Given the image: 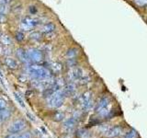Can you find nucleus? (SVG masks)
<instances>
[{"mask_svg":"<svg viewBox=\"0 0 147 138\" xmlns=\"http://www.w3.org/2000/svg\"><path fill=\"white\" fill-rule=\"evenodd\" d=\"M28 72L30 75L36 78V79H44V78H50L51 77V73L47 68H45L39 64H31L28 68Z\"/></svg>","mask_w":147,"mask_h":138,"instance_id":"1","label":"nucleus"},{"mask_svg":"<svg viewBox=\"0 0 147 138\" xmlns=\"http://www.w3.org/2000/svg\"><path fill=\"white\" fill-rule=\"evenodd\" d=\"M96 112L101 117H107L111 112V102L108 97H103L96 106Z\"/></svg>","mask_w":147,"mask_h":138,"instance_id":"2","label":"nucleus"},{"mask_svg":"<svg viewBox=\"0 0 147 138\" xmlns=\"http://www.w3.org/2000/svg\"><path fill=\"white\" fill-rule=\"evenodd\" d=\"M65 93L63 89L55 90L53 95L49 98V106L52 108H59L63 105L64 99H65Z\"/></svg>","mask_w":147,"mask_h":138,"instance_id":"3","label":"nucleus"},{"mask_svg":"<svg viewBox=\"0 0 147 138\" xmlns=\"http://www.w3.org/2000/svg\"><path fill=\"white\" fill-rule=\"evenodd\" d=\"M28 56H29L30 62L38 64L43 60V53L38 49H30L28 51Z\"/></svg>","mask_w":147,"mask_h":138,"instance_id":"4","label":"nucleus"},{"mask_svg":"<svg viewBox=\"0 0 147 138\" xmlns=\"http://www.w3.org/2000/svg\"><path fill=\"white\" fill-rule=\"evenodd\" d=\"M91 92L90 91H86L80 97V104H81V107L84 110H87L91 108V105H92V96H91Z\"/></svg>","mask_w":147,"mask_h":138,"instance_id":"5","label":"nucleus"},{"mask_svg":"<svg viewBox=\"0 0 147 138\" xmlns=\"http://www.w3.org/2000/svg\"><path fill=\"white\" fill-rule=\"evenodd\" d=\"M40 24V21L38 20H36V18H30V17H26L22 20V22H21V27L23 29H25L26 30H29L32 28L36 27L37 25Z\"/></svg>","mask_w":147,"mask_h":138,"instance_id":"6","label":"nucleus"},{"mask_svg":"<svg viewBox=\"0 0 147 138\" xmlns=\"http://www.w3.org/2000/svg\"><path fill=\"white\" fill-rule=\"evenodd\" d=\"M68 76L71 81H78L84 76V73L80 67H74L69 72Z\"/></svg>","mask_w":147,"mask_h":138,"instance_id":"7","label":"nucleus"},{"mask_svg":"<svg viewBox=\"0 0 147 138\" xmlns=\"http://www.w3.org/2000/svg\"><path fill=\"white\" fill-rule=\"evenodd\" d=\"M26 123L22 120H18V121L14 122L10 126L8 127V132L10 133H17L18 132L22 131L25 128Z\"/></svg>","mask_w":147,"mask_h":138,"instance_id":"8","label":"nucleus"},{"mask_svg":"<svg viewBox=\"0 0 147 138\" xmlns=\"http://www.w3.org/2000/svg\"><path fill=\"white\" fill-rule=\"evenodd\" d=\"M122 131H123V129L121 126H115L112 128H109V130L105 133V135H106V137L115 138L121 135L122 133Z\"/></svg>","mask_w":147,"mask_h":138,"instance_id":"9","label":"nucleus"},{"mask_svg":"<svg viewBox=\"0 0 147 138\" xmlns=\"http://www.w3.org/2000/svg\"><path fill=\"white\" fill-rule=\"evenodd\" d=\"M16 54L18 58L20 59L22 63H24V64L30 63V59H29V56H28V52H26L23 48H18L16 51Z\"/></svg>","mask_w":147,"mask_h":138,"instance_id":"10","label":"nucleus"},{"mask_svg":"<svg viewBox=\"0 0 147 138\" xmlns=\"http://www.w3.org/2000/svg\"><path fill=\"white\" fill-rule=\"evenodd\" d=\"M76 119H74V118H70V119H68L66 120L65 122H64L63 123V127L64 129H65L66 131H72L74 128H75V125H76Z\"/></svg>","mask_w":147,"mask_h":138,"instance_id":"11","label":"nucleus"},{"mask_svg":"<svg viewBox=\"0 0 147 138\" xmlns=\"http://www.w3.org/2000/svg\"><path fill=\"white\" fill-rule=\"evenodd\" d=\"M5 64L10 69H16L18 66L17 61L12 57H6V59H5Z\"/></svg>","mask_w":147,"mask_h":138,"instance_id":"12","label":"nucleus"},{"mask_svg":"<svg viewBox=\"0 0 147 138\" xmlns=\"http://www.w3.org/2000/svg\"><path fill=\"white\" fill-rule=\"evenodd\" d=\"M92 133L87 130V129H80L77 131V137L78 138H91Z\"/></svg>","mask_w":147,"mask_h":138,"instance_id":"13","label":"nucleus"},{"mask_svg":"<svg viewBox=\"0 0 147 138\" xmlns=\"http://www.w3.org/2000/svg\"><path fill=\"white\" fill-rule=\"evenodd\" d=\"M10 116V110L8 109H4L0 112V123H3L4 122H6L7 120Z\"/></svg>","mask_w":147,"mask_h":138,"instance_id":"14","label":"nucleus"},{"mask_svg":"<svg viewBox=\"0 0 147 138\" xmlns=\"http://www.w3.org/2000/svg\"><path fill=\"white\" fill-rule=\"evenodd\" d=\"M64 93H65L66 96H70V95H73L74 93H75L76 91V87L75 85L73 84V83H70V84H68L64 89H63Z\"/></svg>","mask_w":147,"mask_h":138,"instance_id":"15","label":"nucleus"},{"mask_svg":"<svg viewBox=\"0 0 147 138\" xmlns=\"http://www.w3.org/2000/svg\"><path fill=\"white\" fill-rule=\"evenodd\" d=\"M55 29V26L53 23H47L42 27V31L44 33H52V32Z\"/></svg>","mask_w":147,"mask_h":138,"instance_id":"16","label":"nucleus"},{"mask_svg":"<svg viewBox=\"0 0 147 138\" xmlns=\"http://www.w3.org/2000/svg\"><path fill=\"white\" fill-rule=\"evenodd\" d=\"M0 43H1V45L8 46L11 44V39L7 35L1 34V36H0Z\"/></svg>","mask_w":147,"mask_h":138,"instance_id":"17","label":"nucleus"},{"mask_svg":"<svg viewBox=\"0 0 147 138\" xmlns=\"http://www.w3.org/2000/svg\"><path fill=\"white\" fill-rule=\"evenodd\" d=\"M51 68H52V70L53 73H60L62 71V69H63V66H62V64L58 63V62H54L52 64V66H51Z\"/></svg>","mask_w":147,"mask_h":138,"instance_id":"18","label":"nucleus"},{"mask_svg":"<svg viewBox=\"0 0 147 138\" xmlns=\"http://www.w3.org/2000/svg\"><path fill=\"white\" fill-rule=\"evenodd\" d=\"M77 53H78L77 49H76V48H71V49H69L67 51L66 56L68 57V59H74V58H76Z\"/></svg>","mask_w":147,"mask_h":138,"instance_id":"19","label":"nucleus"},{"mask_svg":"<svg viewBox=\"0 0 147 138\" xmlns=\"http://www.w3.org/2000/svg\"><path fill=\"white\" fill-rule=\"evenodd\" d=\"M14 97H15V99L17 100V102L20 105V107L22 108H25V103H24V100H23L22 97L20 96V93H18V92H14Z\"/></svg>","mask_w":147,"mask_h":138,"instance_id":"20","label":"nucleus"},{"mask_svg":"<svg viewBox=\"0 0 147 138\" xmlns=\"http://www.w3.org/2000/svg\"><path fill=\"white\" fill-rule=\"evenodd\" d=\"M123 138H138V133L134 129H131L124 135Z\"/></svg>","mask_w":147,"mask_h":138,"instance_id":"21","label":"nucleus"},{"mask_svg":"<svg viewBox=\"0 0 147 138\" xmlns=\"http://www.w3.org/2000/svg\"><path fill=\"white\" fill-rule=\"evenodd\" d=\"M30 39L33 41H40L41 39V34L38 31H34L30 34Z\"/></svg>","mask_w":147,"mask_h":138,"instance_id":"22","label":"nucleus"},{"mask_svg":"<svg viewBox=\"0 0 147 138\" xmlns=\"http://www.w3.org/2000/svg\"><path fill=\"white\" fill-rule=\"evenodd\" d=\"M134 3L140 7H147V0H134Z\"/></svg>","mask_w":147,"mask_h":138,"instance_id":"23","label":"nucleus"},{"mask_svg":"<svg viewBox=\"0 0 147 138\" xmlns=\"http://www.w3.org/2000/svg\"><path fill=\"white\" fill-rule=\"evenodd\" d=\"M64 118V114L63 112H57L56 114L54 115V120L55 121H57V122H60V121H62V120H63Z\"/></svg>","mask_w":147,"mask_h":138,"instance_id":"24","label":"nucleus"},{"mask_svg":"<svg viewBox=\"0 0 147 138\" xmlns=\"http://www.w3.org/2000/svg\"><path fill=\"white\" fill-rule=\"evenodd\" d=\"M23 39H24V34L22 33V32L18 31L16 33V40L18 41H21Z\"/></svg>","mask_w":147,"mask_h":138,"instance_id":"25","label":"nucleus"},{"mask_svg":"<svg viewBox=\"0 0 147 138\" xmlns=\"http://www.w3.org/2000/svg\"><path fill=\"white\" fill-rule=\"evenodd\" d=\"M18 138H32V136L30 133H24L21 135H18Z\"/></svg>","mask_w":147,"mask_h":138,"instance_id":"26","label":"nucleus"},{"mask_svg":"<svg viewBox=\"0 0 147 138\" xmlns=\"http://www.w3.org/2000/svg\"><path fill=\"white\" fill-rule=\"evenodd\" d=\"M7 108V102L3 99H0V109L4 110Z\"/></svg>","mask_w":147,"mask_h":138,"instance_id":"27","label":"nucleus"},{"mask_svg":"<svg viewBox=\"0 0 147 138\" xmlns=\"http://www.w3.org/2000/svg\"><path fill=\"white\" fill-rule=\"evenodd\" d=\"M7 21V18L5 16V14L0 13V23H5Z\"/></svg>","mask_w":147,"mask_h":138,"instance_id":"28","label":"nucleus"},{"mask_svg":"<svg viewBox=\"0 0 147 138\" xmlns=\"http://www.w3.org/2000/svg\"><path fill=\"white\" fill-rule=\"evenodd\" d=\"M18 135H17V133H10L9 135H7L6 138H18Z\"/></svg>","mask_w":147,"mask_h":138,"instance_id":"29","label":"nucleus"},{"mask_svg":"<svg viewBox=\"0 0 147 138\" xmlns=\"http://www.w3.org/2000/svg\"><path fill=\"white\" fill-rule=\"evenodd\" d=\"M30 12L31 14H35V13L37 12L36 7H30Z\"/></svg>","mask_w":147,"mask_h":138,"instance_id":"30","label":"nucleus"},{"mask_svg":"<svg viewBox=\"0 0 147 138\" xmlns=\"http://www.w3.org/2000/svg\"><path fill=\"white\" fill-rule=\"evenodd\" d=\"M27 115H28V116H29V118H30V121H32V122H35V118H34L33 115H30V113H29V112H27Z\"/></svg>","mask_w":147,"mask_h":138,"instance_id":"31","label":"nucleus"},{"mask_svg":"<svg viewBox=\"0 0 147 138\" xmlns=\"http://www.w3.org/2000/svg\"><path fill=\"white\" fill-rule=\"evenodd\" d=\"M10 0H0V5H7Z\"/></svg>","mask_w":147,"mask_h":138,"instance_id":"32","label":"nucleus"}]
</instances>
